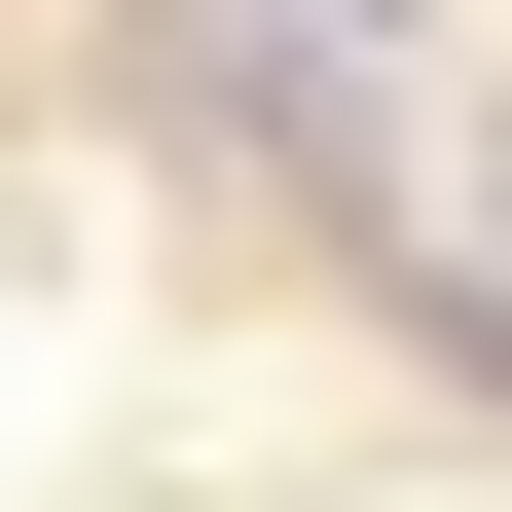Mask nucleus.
Segmentation results:
<instances>
[{
	"instance_id": "nucleus-1",
	"label": "nucleus",
	"mask_w": 512,
	"mask_h": 512,
	"mask_svg": "<svg viewBox=\"0 0 512 512\" xmlns=\"http://www.w3.org/2000/svg\"><path fill=\"white\" fill-rule=\"evenodd\" d=\"M256 37H330V74H403V0H256Z\"/></svg>"
}]
</instances>
